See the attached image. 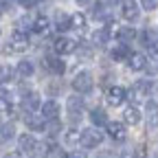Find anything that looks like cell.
I'll use <instances>...</instances> for the list:
<instances>
[{
  "label": "cell",
  "mask_w": 158,
  "mask_h": 158,
  "mask_svg": "<svg viewBox=\"0 0 158 158\" xmlns=\"http://www.w3.org/2000/svg\"><path fill=\"white\" fill-rule=\"evenodd\" d=\"M79 143L84 145V149H94L103 143V134L99 132L97 127H88L81 132V138H79Z\"/></svg>",
  "instance_id": "cell-1"
},
{
  "label": "cell",
  "mask_w": 158,
  "mask_h": 158,
  "mask_svg": "<svg viewBox=\"0 0 158 158\" xmlns=\"http://www.w3.org/2000/svg\"><path fill=\"white\" fill-rule=\"evenodd\" d=\"M92 86H94V79H92V75H90L88 70L77 73L75 79H73V88H75L79 94H88V92L92 90Z\"/></svg>",
  "instance_id": "cell-2"
},
{
  "label": "cell",
  "mask_w": 158,
  "mask_h": 158,
  "mask_svg": "<svg viewBox=\"0 0 158 158\" xmlns=\"http://www.w3.org/2000/svg\"><path fill=\"white\" fill-rule=\"evenodd\" d=\"M27 48H29V37L22 31H15L11 35V40H9V44L5 46L7 53H24Z\"/></svg>",
  "instance_id": "cell-3"
},
{
  "label": "cell",
  "mask_w": 158,
  "mask_h": 158,
  "mask_svg": "<svg viewBox=\"0 0 158 158\" xmlns=\"http://www.w3.org/2000/svg\"><path fill=\"white\" fill-rule=\"evenodd\" d=\"M125 99H127V90L121 88V86H110L106 90V103L112 106V108H118Z\"/></svg>",
  "instance_id": "cell-4"
},
{
  "label": "cell",
  "mask_w": 158,
  "mask_h": 158,
  "mask_svg": "<svg viewBox=\"0 0 158 158\" xmlns=\"http://www.w3.org/2000/svg\"><path fill=\"white\" fill-rule=\"evenodd\" d=\"M121 15H123V20H127V22L138 20V15H141V7H138L136 0H125V2L121 5Z\"/></svg>",
  "instance_id": "cell-5"
},
{
  "label": "cell",
  "mask_w": 158,
  "mask_h": 158,
  "mask_svg": "<svg viewBox=\"0 0 158 158\" xmlns=\"http://www.w3.org/2000/svg\"><path fill=\"white\" fill-rule=\"evenodd\" d=\"M44 66L48 68V73L53 75H62L66 70V64H64V59L59 57V55H46L44 57Z\"/></svg>",
  "instance_id": "cell-6"
},
{
  "label": "cell",
  "mask_w": 158,
  "mask_h": 158,
  "mask_svg": "<svg viewBox=\"0 0 158 158\" xmlns=\"http://www.w3.org/2000/svg\"><path fill=\"white\" fill-rule=\"evenodd\" d=\"M53 48H55V55H68L75 51V42L70 37H57L53 42Z\"/></svg>",
  "instance_id": "cell-7"
},
{
  "label": "cell",
  "mask_w": 158,
  "mask_h": 158,
  "mask_svg": "<svg viewBox=\"0 0 158 158\" xmlns=\"http://www.w3.org/2000/svg\"><path fill=\"white\" fill-rule=\"evenodd\" d=\"M68 112H70V118H73V121H79V116H81V112H84L81 97H70V99H68Z\"/></svg>",
  "instance_id": "cell-8"
},
{
  "label": "cell",
  "mask_w": 158,
  "mask_h": 158,
  "mask_svg": "<svg viewBox=\"0 0 158 158\" xmlns=\"http://www.w3.org/2000/svg\"><path fill=\"white\" fill-rule=\"evenodd\" d=\"M106 130H108V134L114 138V141H123L125 138V125L118 123V121H108Z\"/></svg>",
  "instance_id": "cell-9"
},
{
  "label": "cell",
  "mask_w": 158,
  "mask_h": 158,
  "mask_svg": "<svg viewBox=\"0 0 158 158\" xmlns=\"http://www.w3.org/2000/svg\"><path fill=\"white\" fill-rule=\"evenodd\" d=\"M145 116H147L149 130H158V103H156V101H149V103H147Z\"/></svg>",
  "instance_id": "cell-10"
},
{
  "label": "cell",
  "mask_w": 158,
  "mask_h": 158,
  "mask_svg": "<svg viewBox=\"0 0 158 158\" xmlns=\"http://www.w3.org/2000/svg\"><path fill=\"white\" fill-rule=\"evenodd\" d=\"M18 147H20V152H24V154H31V152H35V147H37V141L31 136V134H22L18 138Z\"/></svg>",
  "instance_id": "cell-11"
},
{
  "label": "cell",
  "mask_w": 158,
  "mask_h": 158,
  "mask_svg": "<svg viewBox=\"0 0 158 158\" xmlns=\"http://www.w3.org/2000/svg\"><path fill=\"white\" fill-rule=\"evenodd\" d=\"M110 55H112L114 62H125V59L132 55V51H130V46H127L125 42H121L118 46H114V48L110 51Z\"/></svg>",
  "instance_id": "cell-12"
},
{
  "label": "cell",
  "mask_w": 158,
  "mask_h": 158,
  "mask_svg": "<svg viewBox=\"0 0 158 158\" xmlns=\"http://www.w3.org/2000/svg\"><path fill=\"white\" fill-rule=\"evenodd\" d=\"M22 108H24L27 112H35V110L40 108V97H37V92H27V94L22 97Z\"/></svg>",
  "instance_id": "cell-13"
},
{
  "label": "cell",
  "mask_w": 158,
  "mask_h": 158,
  "mask_svg": "<svg viewBox=\"0 0 158 158\" xmlns=\"http://www.w3.org/2000/svg\"><path fill=\"white\" fill-rule=\"evenodd\" d=\"M123 121L127 125H138V121H141V112H138L136 106H127L123 110Z\"/></svg>",
  "instance_id": "cell-14"
},
{
  "label": "cell",
  "mask_w": 158,
  "mask_h": 158,
  "mask_svg": "<svg viewBox=\"0 0 158 158\" xmlns=\"http://www.w3.org/2000/svg\"><path fill=\"white\" fill-rule=\"evenodd\" d=\"M127 64H130L132 70H143V68L147 66V57H145L143 53H132V55L127 57Z\"/></svg>",
  "instance_id": "cell-15"
},
{
  "label": "cell",
  "mask_w": 158,
  "mask_h": 158,
  "mask_svg": "<svg viewBox=\"0 0 158 158\" xmlns=\"http://www.w3.org/2000/svg\"><path fill=\"white\" fill-rule=\"evenodd\" d=\"M55 29L57 31H68L70 29V15L64 13V11H55Z\"/></svg>",
  "instance_id": "cell-16"
},
{
  "label": "cell",
  "mask_w": 158,
  "mask_h": 158,
  "mask_svg": "<svg viewBox=\"0 0 158 158\" xmlns=\"http://www.w3.org/2000/svg\"><path fill=\"white\" fill-rule=\"evenodd\" d=\"M90 121H92V125H108V112L103 108H92L90 110Z\"/></svg>",
  "instance_id": "cell-17"
},
{
  "label": "cell",
  "mask_w": 158,
  "mask_h": 158,
  "mask_svg": "<svg viewBox=\"0 0 158 158\" xmlns=\"http://www.w3.org/2000/svg\"><path fill=\"white\" fill-rule=\"evenodd\" d=\"M48 27H51V20H48L46 15H37V18L33 20V24H31V31H33V33H46Z\"/></svg>",
  "instance_id": "cell-18"
},
{
  "label": "cell",
  "mask_w": 158,
  "mask_h": 158,
  "mask_svg": "<svg viewBox=\"0 0 158 158\" xmlns=\"http://www.w3.org/2000/svg\"><path fill=\"white\" fill-rule=\"evenodd\" d=\"M42 114H44V118H48V121L57 118V116H59V103H57V101H46V103L42 106Z\"/></svg>",
  "instance_id": "cell-19"
},
{
  "label": "cell",
  "mask_w": 158,
  "mask_h": 158,
  "mask_svg": "<svg viewBox=\"0 0 158 158\" xmlns=\"http://www.w3.org/2000/svg\"><path fill=\"white\" fill-rule=\"evenodd\" d=\"M15 136V125L13 123H0V143H9Z\"/></svg>",
  "instance_id": "cell-20"
},
{
  "label": "cell",
  "mask_w": 158,
  "mask_h": 158,
  "mask_svg": "<svg viewBox=\"0 0 158 158\" xmlns=\"http://www.w3.org/2000/svg\"><path fill=\"white\" fill-rule=\"evenodd\" d=\"M27 125H29L31 132H44L46 130L44 121H42V118H37V116H27Z\"/></svg>",
  "instance_id": "cell-21"
},
{
  "label": "cell",
  "mask_w": 158,
  "mask_h": 158,
  "mask_svg": "<svg viewBox=\"0 0 158 158\" xmlns=\"http://www.w3.org/2000/svg\"><path fill=\"white\" fill-rule=\"evenodd\" d=\"M15 70L20 73V77H31L35 68H33V64L29 62V59H22V62H20V64L15 66Z\"/></svg>",
  "instance_id": "cell-22"
},
{
  "label": "cell",
  "mask_w": 158,
  "mask_h": 158,
  "mask_svg": "<svg viewBox=\"0 0 158 158\" xmlns=\"http://www.w3.org/2000/svg\"><path fill=\"white\" fill-rule=\"evenodd\" d=\"M46 158H66V154H64L62 147H57L55 143H48L46 145Z\"/></svg>",
  "instance_id": "cell-23"
},
{
  "label": "cell",
  "mask_w": 158,
  "mask_h": 158,
  "mask_svg": "<svg viewBox=\"0 0 158 158\" xmlns=\"http://www.w3.org/2000/svg\"><path fill=\"white\" fill-rule=\"evenodd\" d=\"M116 35H118V40H121V42H130V40H134L136 37V31L134 29H130V27H125V29H116Z\"/></svg>",
  "instance_id": "cell-24"
},
{
  "label": "cell",
  "mask_w": 158,
  "mask_h": 158,
  "mask_svg": "<svg viewBox=\"0 0 158 158\" xmlns=\"http://www.w3.org/2000/svg\"><path fill=\"white\" fill-rule=\"evenodd\" d=\"M70 27L84 29V27H86V15H84V13H73V15H70Z\"/></svg>",
  "instance_id": "cell-25"
},
{
  "label": "cell",
  "mask_w": 158,
  "mask_h": 158,
  "mask_svg": "<svg viewBox=\"0 0 158 158\" xmlns=\"http://www.w3.org/2000/svg\"><path fill=\"white\" fill-rule=\"evenodd\" d=\"M92 40H94V44H106L108 40H110V31H108V29H101V31H97V33L92 35Z\"/></svg>",
  "instance_id": "cell-26"
},
{
  "label": "cell",
  "mask_w": 158,
  "mask_h": 158,
  "mask_svg": "<svg viewBox=\"0 0 158 158\" xmlns=\"http://www.w3.org/2000/svg\"><path fill=\"white\" fill-rule=\"evenodd\" d=\"M64 138H66V143H79V138H81V132L75 130V127H70V130L64 134Z\"/></svg>",
  "instance_id": "cell-27"
},
{
  "label": "cell",
  "mask_w": 158,
  "mask_h": 158,
  "mask_svg": "<svg viewBox=\"0 0 158 158\" xmlns=\"http://www.w3.org/2000/svg\"><path fill=\"white\" fill-rule=\"evenodd\" d=\"M141 42H143L145 46H154V44H156V37H154L152 31H143V33H141Z\"/></svg>",
  "instance_id": "cell-28"
},
{
  "label": "cell",
  "mask_w": 158,
  "mask_h": 158,
  "mask_svg": "<svg viewBox=\"0 0 158 158\" xmlns=\"http://www.w3.org/2000/svg\"><path fill=\"white\" fill-rule=\"evenodd\" d=\"M0 79H2V81H11L13 79V68L11 66H2L0 68Z\"/></svg>",
  "instance_id": "cell-29"
},
{
  "label": "cell",
  "mask_w": 158,
  "mask_h": 158,
  "mask_svg": "<svg viewBox=\"0 0 158 158\" xmlns=\"http://www.w3.org/2000/svg\"><path fill=\"white\" fill-rule=\"evenodd\" d=\"M0 112H5V114L11 112V103H9V99L5 94H0Z\"/></svg>",
  "instance_id": "cell-30"
},
{
  "label": "cell",
  "mask_w": 158,
  "mask_h": 158,
  "mask_svg": "<svg viewBox=\"0 0 158 158\" xmlns=\"http://www.w3.org/2000/svg\"><path fill=\"white\" fill-rule=\"evenodd\" d=\"M46 130H48L51 134H57L59 130H62V123H59V121H57V118H53V121L48 123V127H46Z\"/></svg>",
  "instance_id": "cell-31"
},
{
  "label": "cell",
  "mask_w": 158,
  "mask_h": 158,
  "mask_svg": "<svg viewBox=\"0 0 158 158\" xmlns=\"http://www.w3.org/2000/svg\"><path fill=\"white\" fill-rule=\"evenodd\" d=\"M141 5H143V9H147V11H154V9L158 7V0H141Z\"/></svg>",
  "instance_id": "cell-32"
},
{
  "label": "cell",
  "mask_w": 158,
  "mask_h": 158,
  "mask_svg": "<svg viewBox=\"0 0 158 158\" xmlns=\"http://www.w3.org/2000/svg\"><path fill=\"white\" fill-rule=\"evenodd\" d=\"M66 158H88V156H86V152H84V149H75V152H70Z\"/></svg>",
  "instance_id": "cell-33"
},
{
  "label": "cell",
  "mask_w": 158,
  "mask_h": 158,
  "mask_svg": "<svg viewBox=\"0 0 158 158\" xmlns=\"http://www.w3.org/2000/svg\"><path fill=\"white\" fill-rule=\"evenodd\" d=\"M18 2L22 5V7H27V9H31V7H33V5L37 2V0H18Z\"/></svg>",
  "instance_id": "cell-34"
},
{
  "label": "cell",
  "mask_w": 158,
  "mask_h": 158,
  "mask_svg": "<svg viewBox=\"0 0 158 158\" xmlns=\"http://www.w3.org/2000/svg\"><path fill=\"white\" fill-rule=\"evenodd\" d=\"M5 158H20V154H7Z\"/></svg>",
  "instance_id": "cell-35"
},
{
  "label": "cell",
  "mask_w": 158,
  "mask_h": 158,
  "mask_svg": "<svg viewBox=\"0 0 158 158\" xmlns=\"http://www.w3.org/2000/svg\"><path fill=\"white\" fill-rule=\"evenodd\" d=\"M79 5H90V0H77Z\"/></svg>",
  "instance_id": "cell-36"
},
{
  "label": "cell",
  "mask_w": 158,
  "mask_h": 158,
  "mask_svg": "<svg viewBox=\"0 0 158 158\" xmlns=\"http://www.w3.org/2000/svg\"><path fill=\"white\" fill-rule=\"evenodd\" d=\"M0 18H2V11H0Z\"/></svg>",
  "instance_id": "cell-37"
}]
</instances>
